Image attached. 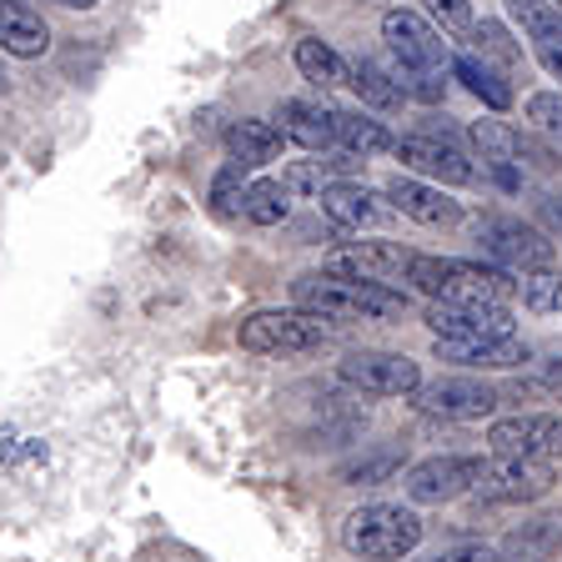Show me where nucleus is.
I'll list each match as a JSON object with an SVG mask.
<instances>
[{
	"instance_id": "nucleus-1",
	"label": "nucleus",
	"mask_w": 562,
	"mask_h": 562,
	"mask_svg": "<svg viewBox=\"0 0 562 562\" xmlns=\"http://www.w3.org/2000/svg\"><path fill=\"white\" fill-rule=\"evenodd\" d=\"M407 281L432 302H472V306H513L517 281L503 267L482 261H452V257H412Z\"/></svg>"
},
{
	"instance_id": "nucleus-2",
	"label": "nucleus",
	"mask_w": 562,
	"mask_h": 562,
	"mask_svg": "<svg viewBox=\"0 0 562 562\" xmlns=\"http://www.w3.org/2000/svg\"><path fill=\"white\" fill-rule=\"evenodd\" d=\"M292 296L302 312L316 316H402L407 312V292L382 286V281H357L337 277V271H312V277L292 281Z\"/></svg>"
},
{
	"instance_id": "nucleus-3",
	"label": "nucleus",
	"mask_w": 562,
	"mask_h": 562,
	"mask_svg": "<svg viewBox=\"0 0 562 562\" xmlns=\"http://www.w3.org/2000/svg\"><path fill=\"white\" fill-rule=\"evenodd\" d=\"M341 538H347V548L367 562H397L422 542V522H417V513H407V507L372 503V507H357V513L347 517Z\"/></svg>"
},
{
	"instance_id": "nucleus-4",
	"label": "nucleus",
	"mask_w": 562,
	"mask_h": 562,
	"mask_svg": "<svg viewBox=\"0 0 562 562\" xmlns=\"http://www.w3.org/2000/svg\"><path fill=\"white\" fill-rule=\"evenodd\" d=\"M331 337L327 316L316 312H251L241 322L246 351H312Z\"/></svg>"
},
{
	"instance_id": "nucleus-5",
	"label": "nucleus",
	"mask_w": 562,
	"mask_h": 562,
	"mask_svg": "<svg viewBox=\"0 0 562 562\" xmlns=\"http://www.w3.org/2000/svg\"><path fill=\"white\" fill-rule=\"evenodd\" d=\"M477 497L487 503H532L542 492H552V462H532V457H497L477 468V482H472Z\"/></svg>"
},
{
	"instance_id": "nucleus-6",
	"label": "nucleus",
	"mask_w": 562,
	"mask_h": 562,
	"mask_svg": "<svg viewBox=\"0 0 562 562\" xmlns=\"http://www.w3.org/2000/svg\"><path fill=\"white\" fill-rule=\"evenodd\" d=\"M341 382L367 397H412L422 386V372L412 357H397V351H351L341 362Z\"/></svg>"
},
{
	"instance_id": "nucleus-7",
	"label": "nucleus",
	"mask_w": 562,
	"mask_h": 562,
	"mask_svg": "<svg viewBox=\"0 0 562 562\" xmlns=\"http://www.w3.org/2000/svg\"><path fill=\"white\" fill-rule=\"evenodd\" d=\"M497 457H532V462H558L562 457V417L552 412H522V417L492 422L487 432Z\"/></svg>"
},
{
	"instance_id": "nucleus-8",
	"label": "nucleus",
	"mask_w": 562,
	"mask_h": 562,
	"mask_svg": "<svg viewBox=\"0 0 562 562\" xmlns=\"http://www.w3.org/2000/svg\"><path fill=\"white\" fill-rule=\"evenodd\" d=\"M392 151H397L402 166L432 176V181H442V187H468L472 176H477L472 161H468V151H462L452 136H437V131H412V136L392 140Z\"/></svg>"
},
{
	"instance_id": "nucleus-9",
	"label": "nucleus",
	"mask_w": 562,
	"mask_h": 562,
	"mask_svg": "<svg viewBox=\"0 0 562 562\" xmlns=\"http://www.w3.org/2000/svg\"><path fill=\"white\" fill-rule=\"evenodd\" d=\"M382 41L392 46V56H397L407 70H447V60H452L442 31L427 25L417 11H386Z\"/></svg>"
},
{
	"instance_id": "nucleus-10",
	"label": "nucleus",
	"mask_w": 562,
	"mask_h": 562,
	"mask_svg": "<svg viewBox=\"0 0 562 562\" xmlns=\"http://www.w3.org/2000/svg\"><path fill=\"white\" fill-rule=\"evenodd\" d=\"M417 412L427 417H447V422H477L487 412H497V392L477 376H437V382L417 386Z\"/></svg>"
},
{
	"instance_id": "nucleus-11",
	"label": "nucleus",
	"mask_w": 562,
	"mask_h": 562,
	"mask_svg": "<svg viewBox=\"0 0 562 562\" xmlns=\"http://www.w3.org/2000/svg\"><path fill=\"white\" fill-rule=\"evenodd\" d=\"M427 327L447 341H492L513 337V312L507 306H472V302H432Z\"/></svg>"
},
{
	"instance_id": "nucleus-12",
	"label": "nucleus",
	"mask_w": 562,
	"mask_h": 562,
	"mask_svg": "<svg viewBox=\"0 0 562 562\" xmlns=\"http://www.w3.org/2000/svg\"><path fill=\"white\" fill-rule=\"evenodd\" d=\"M477 457H427V462H417V468L407 472V497L422 507H442L452 503V497H462V492H472V482H477Z\"/></svg>"
},
{
	"instance_id": "nucleus-13",
	"label": "nucleus",
	"mask_w": 562,
	"mask_h": 562,
	"mask_svg": "<svg viewBox=\"0 0 562 562\" xmlns=\"http://www.w3.org/2000/svg\"><path fill=\"white\" fill-rule=\"evenodd\" d=\"M482 246H487L492 261H503L513 271H538V267H552V241L542 232L522 222H482Z\"/></svg>"
},
{
	"instance_id": "nucleus-14",
	"label": "nucleus",
	"mask_w": 562,
	"mask_h": 562,
	"mask_svg": "<svg viewBox=\"0 0 562 562\" xmlns=\"http://www.w3.org/2000/svg\"><path fill=\"white\" fill-rule=\"evenodd\" d=\"M412 257H417V251H407V246H397V241H357V246H341L337 257H331V271H337V277L392 286V281H402L412 271Z\"/></svg>"
},
{
	"instance_id": "nucleus-15",
	"label": "nucleus",
	"mask_w": 562,
	"mask_h": 562,
	"mask_svg": "<svg viewBox=\"0 0 562 562\" xmlns=\"http://www.w3.org/2000/svg\"><path fill=\"white\" fill-rule=\"evenodd\" d=\"M513 21L522 25V35L532 41L538 60L562 76V0H507Z\"/></svg>"
},
{
	"instance_id": "nucleus-16",
	"label": "nucleus",
	"mask_w": 562,
	"mask_h": 562,
	"mask_svg": "<svg viewBox=\"0 0 562 562\" xmlns=\"http://www.w3.org/2000/svg\"><path fill=\"white\" fill-rule=\"evenodd\" d=\"M386 196H392V206H397L402 216H412V222H422V226H457L462 222V206H457L447 191L427 187V181H412V176H392Z\"/></svg>"
},
{
	"instance_id": "nucleus-17",
	"label": "nucleus",
	"mask_w": 562,
	"mask_h": 562,
	"mask_svg": "<svg viewBox=\"0 0 562 562\" xmlns=\"http://www.w3.org/2000/svg\"><path fill=\"white\" fill-rule=\"evenodd\" d=\"M437 362L468 367V372H497V367L527 362V347L517 337H492V341H447V337H437Z\"/></svg>"
},
{
	"instance_id": "nucleus-18",
	"label": "nucleus",
	"mask_w": 562,
	"mask_h": 562,
	"mask_svg": "<svg viewBox=\"0 0 562 562\" xmlns=\"http://www.w3.org/2000/svg\"><path fill=\"white\" fill-rule=\"evenodd\" d=\"M277 121H281L277 126L281 136H292L306 151H327L331 140H337V111H327V105H316V101H281Z\"/></svg>"
},
{
	"instance_id": "nucleus-19",
	"label": "nucleus",
	"mask_w": 562,
	"mask_h": 562,
	"mask_svg": "<svg viewBox=\"0 0 562 562\" xmlns=\"http://www.w3.org/2000/svg\"><path fill=\"white\" fill-rule=\"evenodd\" d=\"M50 46V31L41 21V11H31L25 0H0V50L31 60Z\"/></svg>"
},
{
	"instance_id": "nucleus-20",
	"label": "nucleus",
	"mask_w": 562,
	"mask_h": 562,
	"mask_svg": "<svg viewBox=\"0 0 562 562\" xmlns=\"http://www.w3.org/2000/svg\"><path fill=\"white\" fill-rule=\"evenodd\" d=\"M322 211H327L337 226H347V232H362V226H372L376 216H382V201H376L367 187L331 181V187L322 191Z\"/></svg>"
},
{
	"instance_id": "nucleus-21",
	"label": "nucleus",
	"mask_w": 562,
	"mask_h": 562,
	"mask_svg": "<svg viewBox=\"0 0 562 562\" xmlns=\"http://www.w3.org/2000/svg\"><path fill=\"white\" fill-rule=\"evenodd\" d=\"M562 548V517H532L503 542V562H548Z\"/></svg>"
},
{
	"instance_id": "nucleus-22",
	"label": "nucleus",
	"mask_w": 562,
	"mask_h": 562,
	"mask_svg": "<svg viewBox=\"0 0 562 562\" xmlns=\"http://www.w3.org/2000/svg\"><path fill=\"white\" fill-rule=\"evenodd\" d=\"M226 146H232V161L267 166V161H277V151H281V131L267 126V121H236V126L226 131Z\"/></svg>"
},
{
	"instance_id": "nucleus-23",
	"label": "nucleus",
	"mask_w": 562,
	"mask_h": 562,
	"mask_svg": "<svg viewBox=\"0 0 562 562\" xmlns=\"http://www.w3.org/2000/svg\"><path fill=\"white\" fill-rule=\"evenodd\" d=\"M347 86H357V95L372 105H382V111H397L402 101H407V91H402V81L392 76V70H382L376 60H357V66L347 70Z\"/></svg>"
},
{
	"instance_id": "nucleus-24",
	"label": "nucleus",
	"mask_w": 562,
	"mask_h": 562,
	"mask_svg": "<svg viewBox=\"0 0 562 562\" xmlns=\"http://www.w3.org/2000/svg\"><path fill=\"white\" fill-rule=\"evenodd\" d=\"M452 70H457V81H468V91L477 95V101H487L492 111H507L513 105V86L497 76V70L487 66V60H477V56H457L452 60Z\"/></svg>"
},
{
	"instance_id": "nucleus-25",
	"label": "nucleus",
	"mask_w": 562,
	"mask_h": 562,
	"mask_svg": "<svg viewBox=\"0 0 562 562\" xmlns=\"http://www.w3.org/2000/svg\"><path fill=\"white\" fill-rule=\"evenodd\" d=\"M337 140L347 146L351 156H376V151H392V136L382 131V121L372 116H357V111H337Z\"/></svg>"
},
{
	"instance_id": "nucleus-26",
	"label": "nucleus",
	"mask_w": 562,
	"mask_h": 562,
	"mask_svg": "<svg viewBox=\"0 0 562 562\" xmlns=\"http://www.w3.org/2000/svg\"><path fill=\"white\" fill-rule=\"evenodd\" d=\"M241 216L257 226H277L281 216H286V187H281V181H251L246 201H241Z\"/></svg>"
},
{
	"instance_id": "nucleus-27",
	"label": "nucleus",
	"mask_w": 562,
	"mask_h": 562,
	"mask_svg": "<svg viewBox=\"0 0 562 562\" xmlns=\"http://www.w3.org/2000/svg\"><path fill=\"white\" fill-rule=\"evenodd\" d=\"M296 66H302L306 81H347V66H341V56L331 46H322V41H296Z\"/></svg>"
},
{
	"instance_id": "nucleus-28",
	"label": "nucleus",
	"mask_w": 562,
	"mask_h": 562,
	"mask_svg": "<svg viewBox=\"0 0 562 562\" xmlns=\"http://www.w3.org/2000/svg\"><path fill=\"white\" fill-rule=\"evenodd\" d=\"M517 292H522V306H527V312H558V306H562V277H558L552 267L522 271Z\"/></svg>"
},
{
	"instance_id": "nucleus-29",
	"label": "nucleus",
	"mask_w": 562,
	"mask_h": 562,
	"mask_svg": "<svg viewBox=\"0 0 562 562\" xmlns=\"http://www.w3.org/2000/svg\"><path fill=\"white\" fill-rule=\"evenodd\" d=\"M392 472H402V452H397V447H382V452H372V457L347 462V468H341V477L362 482V487H376V482H386Z\"/></svg>"
},
{
	"instance_id": "nucleus-30",
	"label": "nucleus",
	"mask_w": 562,
	"mask_h": 562,
	"mask_svg": "<svg viewBox=\"0 0 562 562\" xmlns=\"http://www.w3.org/2000/svg\"><path fill=\"white\" fill-rule=\"evenodd\" d=\"M246 166L232 161L216 171V181H211V206H216V216H241V201H246V181H241Z\"/></svg>"
},
{
	"instance_id": "nucleus-31",
	"label": "nucleus",
	"mask_w": 562,
	"mask_h": 562,
	"mask_svg": "<svg viewBox=\"0 0 562 562\" xmlns=\"http://www.w3.org/2000/svg\"><path fill=\"white\" fill-rule=\"evenodd\" d=\"M351 166H357V161H351V151L337 156V161H296L292 176H286V187H296V191H327L331 176L351 171Z\"/></svg>"
},
{
	"instance_id": "nucleus-32",
	"label": "nucleus",
	"mask_w": 562,
	"mask_h": 562,
	"mask_svg": "<svg viewBox=\"0 0 562 562\" xmlns=\"http://www.w3.org/2000/svg\"><path fill=\"white\" fill-rule=\"evenodd\" d=\"M427 11H432V21L442 25L447 35H468L472 31V5L468 0H427Z\"/></svg>"
},
{
	"instance_id": "nucleus-33",
	"label": "nucleus",
	"mask_w": 562,
	"mask_h": 562,
	"mask_svg": "<svg viewBox=\"0 0 562 562\" xmlns=\"http://www.w3.org/2000/svg\"><path fill=\"white\" fill-rule=\"evenodd\" d=\"M527 121H532V126L538 131H548V136H558L562 131V95H532V101H527Z\"/></svg>"
},
{
	"instance_id": "nucleus-34",
	"label": "nucleus",
	"mask_w": 562,
	"mask_h": 562,
	"mask_svg": "<svg viewBox=\"0 0 562 562\" xmlns=\"http://www.w3.org/2000/svg\"><path fill=\"white\" fill-rule=\"evenodd\" d=\"M472 35H477V46L487 50V56L507 60V66H513V60H517V46H513V41H507V31H503V25L482 21V25H472Z\"/></svg>"
},
{
	"instance_id": "nucleus-35",
	"label": "nucleus",
	"mask_w": 562,
	"mask_h": 562,
	"mask_svg": "<svg viewBox=\"0 0 562 562\" xmlns=\"http://www.w3.org/2000/svg\"><path fill=\"white\" fill-rule=\"evenodd\" d=\"M538 222L548 226V236H558L562 241V196H542L538 201Z\"/></svg>"
},
{
	"instance_id": "nucleus-36",
	"label": "nucleus",
	"mask_w": 562,
	"mask_h": 562,
	"mask_svg": "<svg viewBox=\"0 0 562 562\" xmlns=\"http://www.w3.org/2000/svg\"><path fill=\"white\" fill-rule=\"evenodd\" d=\"M437 562H497L487 548H477V542H468V548H452V552H442Z\"/></svg>"
},
{
	"instance_id": "nucleus-37",
	"label": "nucleus",
	"mask_w": 562,
	"mask_h": 562,
	"mask_svg": "<svg viewBox=\"0 0 562 562\" xmlns=\"http://www.w3.org/2000/svg\"><path fill=\"white\" fill-rule=\"evenodd\" d=\"M60 5H76V11H91L95 0H60Z\"/></svg>"
},
{
	"instance_id": "nucleus-38",
	"label": "nucleus",
	"mask_w": 562,
	"mask_h": 562,
	"mask_svg": "<svg viewBox=\"0 0 562 562\" xmlns=\"http://www.w3.org/2000/svg\"><path fill=\"white\" fill-rule=\"evenodd\" d=\"M558 140H562V131H558Z\"/></svg>"
}]
</instances>
